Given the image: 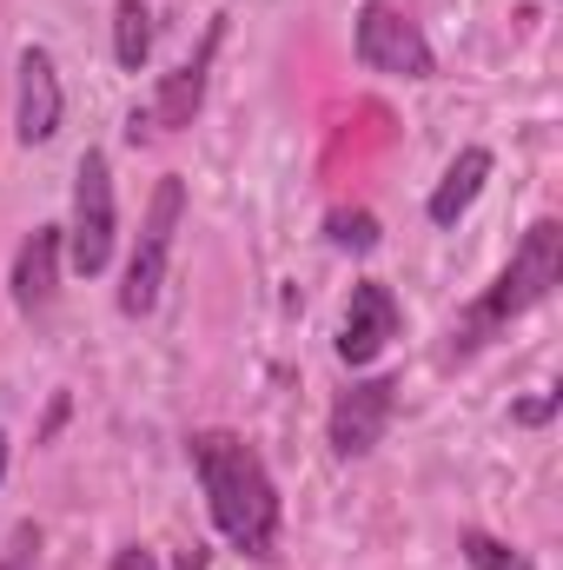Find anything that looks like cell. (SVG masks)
Instances as JSON below:
<instances>
[{"label":"cell","instance_id":"277c9868","mask_svg":"<svg viewBox=\"0 0 563 570\" xmlns=\"http://www.w3.org/2000/svg\"><path fill=\"white\" fill-rule=\"evenodd\" d=\"M179 213H186V186H179V179H159V186H152V206H146L140 246H134V259H127V285H120V312H127V318H146V312L159 305Z\"/></svg>","mask_w":563,"mask_h":570},{"label":"cell","instance_id":"52a82bcc","mask_svg":"<svg viewBox=\"0 0 563 570\" xmlns=\"http://www.w3.org/2000/svg\"><path fill=\"white\" fill-rule=\"evenodd\" d=\"M392 338H398V298H392V285H378V279L352 285L345 332H338V358L345 365H372Z\"/></svg>","mask_w":563,"mask_h":570},{"label":"cell","instance_id":"7c38bea8","mask_svg":"<svg viewBox=\"0 0 563 570\" xmlns=\"http://www.w3.org/2000/svg\"><path fill=\"white\" fill-rule=\"evenodd\" d=\"M146 53H152V13H146L140 0H120V7H113V60H120L127 73H140Z\"/></svg>","mask_w":563,"mask_h":570},{"label":"cell","instance_id":"ac0fdd59","mask_svg":"<svg viewBox=\"0 0 563 570\" xmlns=\"http://www.w3.org/2000/svg\"><path fill=\"white\" fill-rule=\"evenodd\" d=\"M0 478H7V431H0Z\"/></svg>","mask_w":563,"mask_h":570},{"label":"cell","instance_id":"3957f363","mask_svg":"<svg viewBox=\"0 0 563 570\" xmlns=\"http://www.w3.org/2000/svg\"><path fill=\"white\" fill-rule=\"evenodd\" d=\"M73 239V273H100L113 259V233H120V206H113V166L107 153H80V173H73V226H60Z\"/></svg>","mask_w":563,"mask_h":570},{"label":"cell","instance_id":"6da1fadb","mask_svg":"<svg viewBox=\"0 0 563 570\" xmlns=\"http://www.w3.org/2000/svg\"><path fill=\"white\" fill-rule=\"evenodd\" d=\"M192 471H199V484H206L213 524H219L239 551L266 558L273 538H279V491H273L259 451H253L246 438H233V431H199V438H192Z\"/></svg>","mask_w":563,"mask_h":570},{"label":"cell","instance_id":"4fadbf2b","mask_svg":"<svg viewBox=\"0 0 563 570\" xmlns=\"http://www.w3.org/2000/svg\"><path fill=\"white\" fill-rule=\"evenodd\" d=\"M325 226H332V239H338V246H352V253H372V246H378V219H372L365 206H352V213H332Z\"/></svg>","mask_w":563,"mask_h":570},{"label":"cell","instance_id":"ba28073f","mask_svg":"<svg viewBox=\"0 0 563 570\" xmlns=\"http://www.w3.org/2000/svg\"><path fill=\"white\" fill-rule=\"evenodd\" d=\"M60 114H67L60 67H53L47 47H27V53H20V120H13L20 146H47L60 134Z\"/></svg>","mask_w":563,"mask_h":570},{"label":"cell","instance_id":"8fae6325","mask_svg":"<svg viewBox=\"0 0 563 570\" xmlns=\"http://www.w3.org/2000/svg\"><path fill=\"white\" fill-rule=\"evenodd\" d=\"M484 179H491V153L484 146H464L451 159V173L437 179V193H431V226H457L471 213V199L484 193Z\"/></svg>","mask_w":563,"mask_h":570},{"label":"cell","instance_id":"7a4b0ae2","mask_svg":"<svg viewBox=\"0 0 563 570\" xmlns=\"http://www.w3.org/2000/svg\"><path fill=\"white\" fill-rule=\"evenodd\" d=\"M563 279V226L557 219H537L531 233H524V246H517V259H511V273L491 285L464 318H457V332H451V352H477L504 318H517V312H531L537 298H551V285Z\"/></svg>","mask_w":563,"mask_h":570},{"label":"cell","instance_id":"9c48e42d","mask_svg":"<svg viewBox=\"0 0 563 570\" xmlns=\"http://www.w3.org/2000/svg\"><path fill=\"white\" fill-rule=\"evenodd\" d=\"M213 53H219V27L206 33V47H199V53H192L186 67H172V73L159 80V94H152V107H146L152 134L192 127V114H199V100H206V67H213Z\"/></svg>","mask_w":563,"mask_h":570},{"label":"cell","instance_id":"9a60e30c","mask_svg":"<svg viewBox=\"0 0 563 570\" xmlns=\"http://www.w3.org/2000/svg\"><path fill=\"white\" fill-rule=\"evenodd\" d=\"M551 412H557V399H531V405H517V419H524V425H544Z\"/></svg>","mask_w":563,"mask_h":570},{"label":"cell","instance_id":"2e32d148","mask_svg":"<svg viewBox=\"0 0 563 570\" xmlns=\"http://www.w3.org/2000/svg\"><path fill=\"white\" fill-rule=\"evenodd\" d=\"M120 570H152V558H146V551H127V558H120Z\"/></svg>","mask_w":563,"mask_h":570},{"label":"cell","instance_id":"e0dca14e","mask_svg":"<svg viewBox=\"0 0 563 570\" xmlns=\"http://www.w3.org/2000/svg\"><path fill=\"white\" fill-rule=\"evenodd\" d=\"M179 570H206V551H186V558H179Z\"/></svg>","mask_w":563,"mask_h":570},{"label":"cell","instance_id":"5b68a950","mask_svg":"<svg viewBox=\"0 0 563 570\" xmlns=\"http://www.w3.org/2000/svg\"><path fill=\"white\" fill-rule=\"evenodd\" d=\"M358 60L372 73H392V80H431L437 73L418 20H405L392 0H365L358 7Z\"/></svg>","mask_w":563,"mask_h":570},{"label":"cell","instance_id":"5bb4252c","mask_svg":"<svg viewBox=\"0 0 563 570\" xmlns=\"http://www.w3.org/2000/svg\"><path fill=\"white\" fill-rule=\"evenodd\" d=\"M464 558H471L477 570H517V558H511L497 538H484V531H471V538H464Z\"/></svg>","mask_w":563,"mask_h":570},{"label":"cell","instance_id":"8992f818","mask_svg":"<svg viewBox=\"0 0 563 570\" xmlns=\"http://www.w3.org/2000/svg\"><path fill=\"white\" fill-rule=\"evenodd\" d=\"M392 405H398V379H365V385H352V392H338V405H332V451L338 458H365L385 425H392Z\"/></svg>","mask_w":563,"mask_h":570},{"label":"cell","instance_id":"30bf717a","mask_svg":"<svg viewBox=\"0 0 563 570\" xmlns=\"http://www.w3.org/2000/svg\"><path fill=\"white\" fill-rule=\"evenodd\" d=\"M53 273H60V226H33L20 259H13V305L27 318L53 305Z\"/></svg>","mask_w":563,"mask_h":570}]
</instances>
